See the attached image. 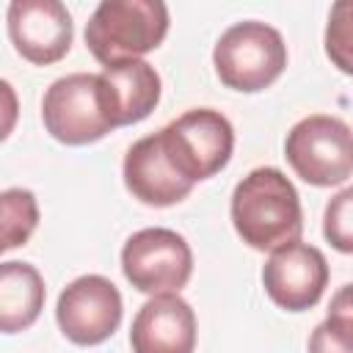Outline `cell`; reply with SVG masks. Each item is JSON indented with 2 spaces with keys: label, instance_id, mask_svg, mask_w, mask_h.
<instances>
[{
  "label": "cell",
  "instance_id": "7a4b0ae2",
  "mask_svg": "<svg viewBox=\"0 0 353 353\" xmlns=\"http://www.w3.org/2000/svg\"><path fill=\"white\" fill-rule=\"evenodd\" d=\"M168 33V8L160 0H102L85 25V44L102 66L141 61Z\"/></svg>",
  "mask_w": 353,
  "mask_h": 353
},
{
  "label": "cell",
  "instance_id": "3957f363",
  "mask_svg": "<svg viewBox=\"0 0 353 353\" xmlns=\"http://www.w3.org/2000/svg\"><path fill=\"white\" fill-rule=\"evenodd\" d=\"M212 63L226 88L256 94L281 77L287 66V44L281 33L265 22H237L221 33L212 50Z\"/></svg>",
  "mask_w": 353,
  "mask_h": 353
},
{
  "label": "cell",
  "instance_id": "8fae6325",
  "mask_svg": "<svg viewBox=\"0 0 353 353\" xmlns=\"http://www.w3.org/2000/svg\"><path fill=\"white\" fill-rule=\"evenodd\" d=\"M132 353H193L196 314L179 292L152 295L130 328Z\"/></svg>",
  "mask_w": 353,
  "mask_h": 353
},
{
  "label": "cell",
  "instance_id": "5bb4252c",
  "mask_svg": "<svg viewBox=\"0 0 353 353\" xmlns=\"http://www.w3.org/2000/svg\"><path fill=\"white\" fill-rule=\"evenodd\" d=\"M44 306L41 273L28 262H3L0 268V328L17 334L30 328Z\"/></svg>",
  "mask_w": 353,
  "mask_h": 353
},
{
  "label": "cell",
  "instance_id": "5b68a950",
  "mask_svg": "<svg viewBox=\"0 0 353 353\" xmlns=\"http://www.w3.org/2000/svg\"><path fill=\"white\" fill-rule=\"evenodd\" d=\"M171 165L188 179L201 182L226 168L234 149V130L221 110L193 108L160 130Z\"/></svg>",
  "mask_w": 353,
  "mask_h": 353
},
{
  "label": "cell",
  "instance_id": "9a60e30c",
  "mask_svg": "<svg viewBox=\"0 0 353 353\" xmlns=\"http://www.w3.org/2000/svg\"><path fill=\"white\" fill-rule=\"evenodd\" d=\"M309 353H353V284L334 292L325 320L309 336Z\"/></svg>",
  "mask_w": 353,
  "mask_h": 353
},
{
  "label": "cell",
  "instance_id": "e0dca14e",
  "mask_svg": "<svg viewBox=\"0 0 353 353\" xmlns=\"http://www.w3.org/2000/svg\"><path fill=\"white\" fill-rule=\"evenodd\" d=\"M325 55L339 72L353 74V0H339L331 6L325 25Z\"/></svg>",
  "mask_w": 353,
  "mask_h": 353
},
{
  "label": "cell",
  "instance_id": "277c9868",
  "mask_svg": "<svg viewBox=\"0 0 353 353\" xmlns=\"http://www.w3.org/2000/svg\"><path fill=\"white\" fill-rule=\"evenodd\" d=\"M284 157L314 188L342 185L353 174V130L336 116H306L287 132Z\"/></svg>",
  "mask_w": 353,
  "mask_h": 353
},
{
  "label": "cell",
  "instance_id": "8992f818",
  "mask_svg": "<svg viewBox=\"0 0 353 353\" xmlns=\"http://www.w3.org/2000/svg\"><path fill=\"white\" fill-rule=\"evenodd\" d=\"M41 119L47 132L66 146H85L105 138L113 124L105 113L99 74L74 72L58 77L44 91Z\"/></svg>",
  "mask_w": 353,
  "mask_h": 353
},
{
  "label": "cell",
  "instance_id": "2e32d148",
  "mask_svg": "<svg viewBox=\"0 0 353 353\" xmlns=\"http://www.w3.org/2000/svg\"><path fill=\"white\" fill-rule=\"evenodd\" d=\"M0 212H3V251L25 245L33 229L39 226L36 196L25 188H8L0 196Z\"/></svg>",
  "mask_w": 353,
  "mask_h": 353
},
{
  "label": "cell",
  "instance_id": "4fadbf2b",
  "mask_svg": "<svg viewBox=\"0 0 353 353\" xmlns=\"http://www.w3.org/2000/svg\"><path fill=\"white\" fill-rule=\"evenodd\" d=\"M105 113L116 127L143 121L160 102V74L146 61H124L99 72Z\"/></svg>",
  "mask_w": 353,
  "mask_h": 353
},
{
  "label": "cell",
  "instance_id": "6da1fadb",
  "mask_svg": "<svg viewBox=\"0 0 353 353\" xmlns=\"http://www.w3.org/2000/svg\"><path fill=\"white\" fill-rule=\"evenodd\" d=\"M234 232L254 251H279L301 240L303 212L295 185L273 165L254 168L232 193Z\"/></svg>",
  "mask_w": 353,
  "mask_h": 353
},
{
  "label": "cell",
  "instance_id": "7c38bea8",
  "mask_svg": "<svg viewBox=\"0 0 353 353\" xmlns=\"http://www.w3.org/2000/svg\"><path fill=\"white\" fill-rule=\"evenodd\" d=\"M124 185L138 201L149 207H171L193 190V182H188L171 165L160 132L146 135L130 146L124 157Z\"/></svg>",
  "mask_w": 353,
  "mask_h": 353
},
{
  "label": "cell",
  "instance_id": "ba28073f",
  "mask_svg": "<svg viewBox=\"0 0 353 353\" xmlns=\"http://www.w3.org/2000/svg\"><path fill=\"white\" fill-rule=\"evenodd\" d=\"M121 295L105 276L88 273L63 287L55 306V320L63 336L74 345H99L113 336L121 323Z\"/></svg>",
  "mask_w": 353,
  "mask_h": 353
},
{
  "label": "cell",
  "instance_id": "52a82bcc",
  "mask_svg": "<svg viewBox=\"0 0 353 353\" xmlns=\"http://www.w3.org/2000/svg\"><path fill=\"white\" fill-rule=\"evenodd\" d=\"M121 270L138 292H179L193 273V254L182 234H176L174 229L152 226L135 232L124 243Z\"/></svg>",
  "mask_w": 353,
  "mask_h": 353
},
{
  "label": "cell",
  "instance_id": "ac0fdd59",
  "mask_svg": "<svg viewBox=\"0 0 353 353\" xmlns=\"http://www.w3.org/2000/svg\"><path fill=\"white\" fill-rule=\"evenodd\" d=\"M323 234L336 251L353 254V188L339 190L325 204Z\"/></svg>",
  "mask_w": 353,
  "mask_h": 353
},
{
  "label": "cell",
  "instance_id": "30bf717a",
  "mask_svg": "<svg viewBox=\"0 0 353 353\" xmlns=\"http://www.w3.org/2000/svg\"><path fill=\"white\" fill-rule=\"evenodd\" d=\"M6 22L14 50L36 66L61 61L72 47V17L58 0H14Z\"/></svg>",
  "mask_w": 353,
  "mask_h": 353
},
{
  "label": "cell",
  "instance_id": "9c48e42d",
  "mask_svg": "<svg viewBox=\"0 0 353 353\" xmlns=\"http://www.w3.org/2000/svg\"><path fill=\"white\" fill-rule=\"evenodd\" d=\"M262 284L276 306L287 312H306L328 287V262L320 248L298 240L270 254L262 268Z\"/></svg>",
  "mask_w": 353,
  "mask_h": 353
}]
</instances>
